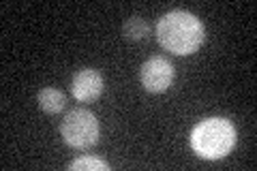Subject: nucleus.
<instances>
[{
	"label": "nucleus",
	"mask_w": 257,
	"mask_h": 171,
	"mask_svg": "<svg viewBox=\"0 0 257 171\" xmlns=\"http://www.w3.org/2000/svg\"><path fill=\"white\" fill-rule=\"evenodd\" d=\"M122 32H124V37H126V39L140 41V39H144V37L148 35V24L144 22L142 18H138V15H133V18H128V20L124 22Z\"/></svg>",
	"instance_id": "obj_7"
},
{
	"label": "nucleus",
	"mask_w": 257,
	"mask_h": 171,
	"mask_svg": "<svg viewBox=\"0 0 257 171\" xmlns=\"http://www.w3.org/2000/svg\"><path fill=\"white\" fill-rule=\"evenodd\" d=\"M60 135L64 143L75 150L90 148L99 141V120L88 109H73L64 116Z\"/></svg>",
	"instance_id": "obj_3"
},
{
	"label": "nucleus",
	"mask_w": 257,
	"mask_h": 171,
	"mask_svg": "<svg viewBox=\"0 0 257 171\" xmlns=\"http://www.w3.org/2000/svg\"><path fill=\"white\" fill-rule=\"evenodd\" d=\"M69 169H77V171H107L109 165L105 160H99V158H92V156H84V158H77L69 165Z\"/></svg>",
	"instance_id": "obj_8"
},
{
	"label": "nucleus",
	"mask_w": 257,
	"mask_h": 171,
	"mask_svg": "<svg viewBox=\"0 0 257 171\" xmlns=\"http://www.w3.org/2000/svg\"><path fill=\"white\" fill-rule=\"evenodd\" d=\"M71 92L77 101H94L103 92V75L96 69H82L73 75Z\"/></svg>",
	"instance_id": "obj_5"
},
{
	"label": "nucleus",
	"mask_w": 257,
	"mask_h": 171,
	"mask_svg": "<svg viewBox=\"0 0 257 171\" xmlns=\"http://www.w3.org/2000/svg\"><path fill=\"white\" fill-rule=\"evenodd\" d=\"M174 81V67L170 60L155 56L144 62L142 67V84L148 92H165Z\"/></svg>",
	"instance_id": "obj_4"
},
{
	"label": "nucleus",
	"mask_w": 257,
	"mask_h": 171,
	"mask_svg": "<svg viewBox=\"0 0 257 171\" xmlns=\"http://www.w3.org/2000/svg\"><path fill=\"white\" fill-rule=\"evenodd\" d=\"M64 103H67V96L56 88H43L39 92V107L47 113H58L64 107Z\"/></svg>",
	"instance_id": "obj_6"
},
{
	"label": "nucleus",
	"mask_w": 257,
	"mask_h": 171,
	"mask_svg": "<svg viewBox=\"0 0 257 171\" xmlns=\"http://www.w3.org/2000/svg\"><path fill=\"white\" fill-rule=\"evenodd\" d=\"M236 143V128L225 118H208L193 128L191 145L202 158H223Z\"/></svg>",
	"instance_id": "obj_2"
},
{
	"label": "nucleus",
	"mask_w": 257,
	"mask_h": 171,
	"mask_svg": "<svg viewBox=\"0 0 257 171\" xmlns=\"http://www.w3.org/2000/svg\"><path fill=\"white\" fill-rule=\"evenodd\" d=\"M204 24L189 11H170L157 22V41L163 50L176 56L197 52V47L204 43Z\"/></svg>",
	"instance_id": "obj_1"
}]
</instances>
